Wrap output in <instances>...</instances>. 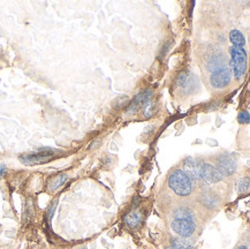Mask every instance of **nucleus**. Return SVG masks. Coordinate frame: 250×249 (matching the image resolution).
<instances>
[{"label": "nucleus", "instance_id": "nucleus-26", "mask_svg": "<svg viewBox=\"0 0 250 249\" xmlns=\"http://www.w3.org/2000/svg\"><path fill=\"white\" fill-rule=\"evenodd\" d=\"M164 249H173L172 247H171V246H169V245H167V246H165V248Z\"/></svg>", "mask_w": 250, "mask_h": 249}, {"label": "nucleus", "instance_id": "nucleus-17", "mask_svg": "<svg viewBox=\"0 0 250 249\" xmlns=\"http://www.w3.org/2000/svg\"><path fill=\"white\" fill-rule=\"evenodd\" d=\"M229 41L233 44V46H240L245 47L246 46V37L241 31L238 29L230 30L229 33Z\"/></svg>", "mask_w": 250, "mask_h": 249}, {"label": "nucleus", "instance_id": "nucleus-16", "mask_svg": "<svg viewBox=\"0 0 250 249\" xmlns=\"http://www.w3.org/2000/svg\"><path fill=\"white\" fill-rule=\"evenodd\" d=\"M173 219H191V220H196L195 218V213L193 212V210L188 207H178L173 212Z\"/></svg>", "mask_w": 250, "mask_h": 249}, {"label": "nucleus", "instance_id": "nucleus-1", "mask_svg": "<svg viewBox=\"0 0 250 249\" xmlns=\"http://www.w3.org/2000/svg\"><path fill=\"white\" fill-rule=\"evenodd\" d=\"M167 185L169 189L180 197L190 196L194 191V181L187 177L181 168H174L169 172Z\"/></svg>", "mask_w": 250, "mask_h": 249}, {"label": "nucleus", "instance_id": "nucleus-23", "mask_svg": "<svg viewBox=\"0 0 250 249\" xmlns=\"http://www.w3.org/2000/svg\"><path fill=\"white\" fill-rule=\"evenodd\" d=\"M169 49H171V42H167V43L165 44V46L163 47V52H162V56L163 57H162V58H164V56L168 52Z\"/></svg>", "mask_w": 250, "mask_h": 249}, {"label": "nucleus", "instance_id": "nucleus-13", "mask_svg": "<svg viewBox=\"0 0 250 249\" xmlns=\"http://www.w3.org/2000/svg\"><path fill=\"white\" fill-rule=\"evenodd\" d=\"M144 220V212L139 207H133L124 217V222L129 228H137Z\"/></svg>", "mask_w": 250, "mask_h": 249}, {"label": "nucleus", "instance_id": "nucleus-24", "mask_svg": "<svg viewBox=\"0 0 250 249\" xmlns=\"http://www.w3.org/2000/svg\"><path fill=\"white\" fill-rule=\"evenodd\" d=\"M7 173V167L5 165H0V178H4Z\"/></svg>", "mask_w": 250, "mask_h": 249}, {"label": "nucleus", "instance_id": "nucleus-10", "mask_svg": "<svg viewBox=\"0 0 250 249\" xmlns=\"http://www.w3.org/2000/svg\"><path fill=\"white\" fill-rule=\"evenodd\" d=\"M198 202L208 211H214L222 204V199L212 189H204L198 196Z\"/></svg>", "mask_w": 250, "mask_h": 249}, {"label": "nucleus", "instance_id": "nucleus-8", "mask_svg": "<svg viewBox=\"0 0 250 249\" xmlns=\"http://www.w3.org/2000/svg\"><path fill=\"white\" fill-rule=\"evenodd\" d=\"M233 74L232 71H230L229 66H223L220 68L216 69L211 73L210 75V84L211 87L214 89H225L229 87L232 82Z\"/></svg>", "mask_w": 250, "mask_h": 249}, {"label": "nucleus", "instance_id": "nucleus-14", "mask_svg": "<svg viewBox=\"0 0 250 249\" xmlns=\"http://www.w3.org/2000/svg\"><path fill=\"white\" fill-rule=\"evenodd\" d=\"M168 245L173 249H196V242L193 239L180 238L178 235L169 238Z\"/></svg>", "mask_w": 250, "mask_h": 249}, {"label": "nucleus", "instance_id": "nucleus-4", "mask_svg": "<svg viewBox=\"0 0 250 249\" xmlns=\"http://www.w3.org/2000/svg\"><path fill=\"white\" fill-rule=\"evenodd\" d=\"M175 84L185 95H193L200 90V79L189 71L181 72L176 76Z\"/></svg>", "mask_w": 250, "mask_h": 249}, {"label": "nucleus", "instance_id": "nucleus-21", "mask_svg": "<svg viewBox=\"0 0 250 249\" xmlns=\"http://www.w3.org/2000/svg\"><path fill=\"white\" fill-rule=\"evenodd\" d=\"M234 249H250L249 248V241H248V239H247V240L245 241H241L240 242L239 245H236L235 247H234Z\"/></svg>", "mask_w": 250, "mask_h": 249}, {"label": "nucleus", "instance_id": "nucleus-20", "mask_svg": "<svg viewBox=\"0 0 250 249\" xmlns=\"http://www.w3.org/2000/svg\"><path fill=\"white\" fill-rule=\"evenodd\" d=\"M238 121L240 124H249L250 114L248 111H242V112H240L238 116Z\"/></svg>", "mask_w": 250, "mask_h": 249}, {"label": "nucleus", "instance_id": "nucleus-15", "mask_svg": "<svg viewBox=\"0 0 250 249\" xmlns=\"http://www.w3.org/2000/svg\"><path fill=\"white\" fill-rule=\"evenodd\" d=\"M67 180H68V175H67L66 173H60L51 179V180L49 181V184H47V188H49L50 191L54 193V191L59 190L60 188H62L63 185L67 183Z\"/></svg>", "mask_w": 250, "mask_h": 249}, {"label": "nucleus", "instance_id": "nucleus-22", "mask_svg": "<svg viewBox=\"0 0 250 249\" xmlns=\"http://www.w3.org/2000/svg\"><path fill=\"white\" fill-rule=\"evenodd\" d=\"M119 100H120V103H115V107L120 108V107H123V106H125V105L129 104V103H127V102H128V100H127V97H121V98H119Z\"/></svg>", "mask_w": 250, "mask_h": 249}, {"label": "nucleus", "instance_id": "nucleus-7", "mask_svg": "<svg viewBox=\"0 0 250 249\" xmlns=\"http://www.w3.org/2000/svg\"><path fill=\"white\" fill-rule=\"evenodd\" d=\"M171 228L178 237L193 239L197 232V224L196 220L173 219L171 223Z\"/></svg>", "mask_w": 250, "mask_h": 249}, {"label": "nucleus", "instance_id": "nucleus-3", "mask_svg": "<svg viewBox=\"0 0 250 249\" xmlns=\"http://www.w3.org/2000/svg\"><path fill=\"white\" fill-rule=\"evenodd\" d=\"M58 154V150L52 148H40L36 151L27 152V154H22L19 156V159L22 164L27 166L41 165L45 164L53 159L54 156Z\"/></svg>", "mask_w": 250, "mask_h": 249}, {"label": "nucleus", "instance_id": "nucleus-25", "mask_svg": "<svg viewBox=\"0 0 250 249\" xmlns=\"http://www.w3.org/2000/svg\"><path fill=\"white\" fill-rule=\"evenodd\" d=\"M56 207H57V201H56V202H53V203H52V208H50V211H49V219L52 218L53 212H54V209H56Z\"/></svg>", "mask_w": 250, "mask_h": 249}, {"label": "nucleus", "instance_id": "nucleus-5", "mask_svg": "<svg viewBox=\"0 0 250 249\" xmlns=\"http://www.w3.org/2000/svg\"><path fill=\"white\" fill-rule=\"evenodd\" d=\"M204 62L208 71L211 73L218 68H220V67L227 65V58L225 53L223 52L222 49L213 45H211L207 49V52L204 54Z\"/></svg>", "mask_w": 250, "mask_h": 249}, {"label": "nucleus", "instance_id": "nucleus-11", "mask_svg": "<svg viewBox=\"0 0 250 249\" xmlns=\"http://www.w3.org/2000/svg\"><path fill=\"white\" fill-rule=\"evenodd\" d=\"M152 97H153V90H151V89H144V90L140 91L139 94L134 97V100L128 104V107L126 110V116L129 117L137 113V111L140 110L141 106H142L146 101L152 100Z\"/></svg>", "mask_w": 250, "mask_h": 249}, {"label": "nucleus", "instance_id": "nucleus-6", "mask_svg": "<svg viewBox=\"0 0 250 249\" xmlns=\"http://www.w3.org/2000/svg\"><path fill=\"white\" fill-rule=\"evenodd\" d=\"M214 166L223 174L224 178L232 177L233 174H235L236 168H238V158L234 154L222 152V154L217 156L216 165Z\"/></svg>", "mask_w": 250, "mask_h": 249}, {"label": "nucleus", "instance_id": "nucleus-12", "mask_svg": "<svg viewBox=\"0 0 250 249\" xmlns=\"http://www.w3.org/2000/svg\"><path fill=\"white\" fill-rule=\"evenodd\" d=\"M202 162L193 157H187L182 161V168L184 173L191 179V180H201L200 167Z\"/></svg>", "mask_w": 250, "mask_h": 249}, {"label": "nucleus", "instance_id": "nucleus-19", "mask_svg": "<svg viewBox=\"0 0 250 249\" xmlns=\"http://www.w3.org/2000/svg\"><path fill=\"white\" fill-rule=\"evenodd\" d=\"M250 188V183H249V175H246V177L241 178L238 183V191L240 194H248Z\"/></svg>", "mask_w": 250, "mask_h": 249}, {"label": "nucleus", "instance_id": "nucleus-2", "mask_svg": "<svg viewBox=\"0 0 250 249\" xmlns=\"http://www.w3.org/2000/svg\"><path fill=\"white\" fill-rule=\"evenodd\" d=\"M248 57L245 47L230 46L229 47V68L232 74L238 81H241L247 72Z\"/></svg>", "mask_w": 250, "mask_h": 249}, {"label": "nucleus", "instance_id": "nucleus-9", "mask_svg": "<svg viewBox=\"0 0 250 249\" xmlns=\"http://www.w3.org/2000/svg\"><path fill=\"white\" fill-rule=\"evenodd\" d=\"M200 175L201 180H203L205 184L209 185H216L219 184L220 181H223L224 178L223 174L217 170L216 166L210 164V163H203L202 162L201 167H200Z\"/></svg>", "mask_w": 250, "mask_h": 249}, {"label": "nucleus", "instance_id": "nucleus-18", "mask_svg": "<svg viewBox=\"0 0 250 249\" xmlns=\"http://www.w3.org/2000/svg\"><path fill=\"white\" fill-rule=\"evenodd\" d=\"M141 110H142L143 117L146 118V119H150V118H151L153 114H155L156 103L152 100L146 101V103H144L142 106H141Z\"/></svg>", "mask_w": 250, "mask_h": 249}]
</instances>
